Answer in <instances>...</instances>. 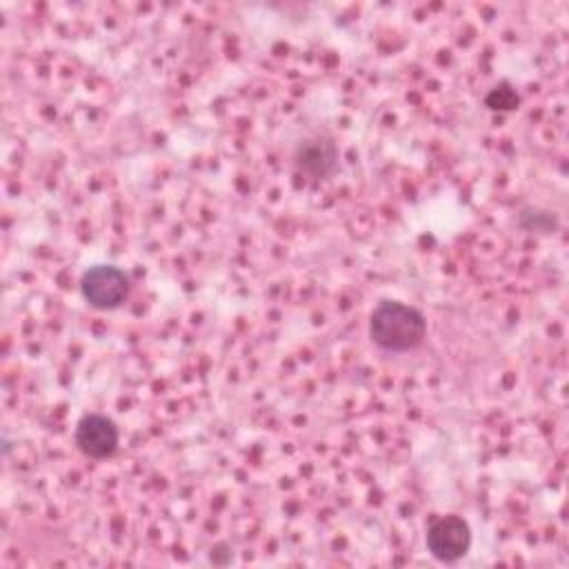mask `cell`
Here are the masks:
<instances>
[{"instance_id":"5","label":"cell","mask_w":569,"mask_h":569,"mask_svg":"<svg viewBox=\"0 0 569 569\" xmlns=\"http://www.w3.org/2000/svg\"><path fill=\"white\" fill-rule=\"evenodd\" d=\"M336 162H338V149L329 138H322V136L300 142L296 151L298 169L309 173L311 178H322L331 173Z\"/></svg>"},{"instance_id":"4","label":"cell","mask_w":569,"mask_h":569,"mask_svg":"<svg viewBox=\"0 0 569 569\" xmlns=\"http://www.w3.org/2000/svg\"><path fill=\"white\" fill-rule=\"evenodd\" d=\"M76 445L89 458H107L118 447V427L102 413H87L76 427Z\"/></svg>"},{"instance_id":"6","label":"cell","mask_w":569,"mask_h":569,"mask_svg":"<svg viewBox=\"0 0 569 569\" xmlns=\"http://www.w3.org/2000/svg\"><path fill=\"white\" fill-rule=\"evenodd\" d=\"M518 100H520L518 93H516L507 82L496 84V87L487 93V98H485L487 107H491V109H502V111L516 109V107H518Z\"/></svg>"},{"instance_id":"2","label":"cell","mask_w":569,"mask_h":569,"mask_svg":"<svg viewBox=\"0 0 569 569\" xmlns=\"http://www.w3.org/2000/svg\"><path fill=\"white\" fill-rule=\"evenodd\" d=\"M80 289L96 309H116L129 293V280L124 271L113 264H96L82 273Z\"/></svg>"},{"instance_id":"1","label":"cell","mask_w":569,"mask_h":569,"mask_svg":"<svg viewBox=\"0 0 569 569\" xmlns=\"http://www.w3.org/2000/svg\"><path fill=\"white\" fill-rule=\"evenodd\" d=\"M369 336L387 351H409L427 338V320L416 307L398 300H382L371 313Z\"/></svg>"},{"instance_id":"3","label":"cell","mask_w":569,"mask_h":569,"mask_svg":"<svg viewBox=\"0 0 569 569\" xmlns=\"http://www.w3.org/2000/svg\"><path fill=\"white\" fill-rule=\"evenodd\" d=\"M471 547V529L460 516H442L427 529V549L436 560L456 562Z\"/></svg>"}]
</instances>
